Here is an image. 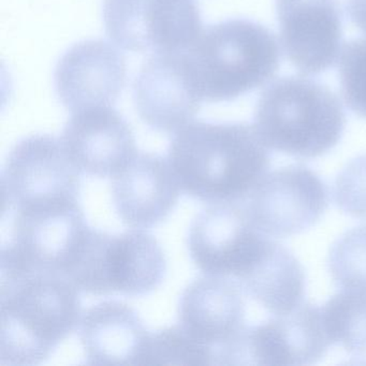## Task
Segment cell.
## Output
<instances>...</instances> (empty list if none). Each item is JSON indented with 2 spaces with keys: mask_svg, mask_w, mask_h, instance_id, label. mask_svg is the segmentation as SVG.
Returning a JSON list of instances; mask_svg holds the SVG:
<instances>
[{
  "mask_svg": "<svg viewBox=\"0 0 366 366\" xmlns=\"http://www.w3.org/2000/svg\"><path fill=\"white\" fill-rule=\"evenodd\" d=\"M280 40L289 61L304 74L332 67L342 41L337 0H276Z\"/></svg>",
  "mask_w": 366,
  "mask_h": 366,
  "instance_id": "obj_14",
  "label": "cell"
},
{
  "mask_svg": "<svg viewBox=\"0 0 366 366\" xmlns=\"http://www.w3.org/2000/svg\"><path fill=\"white\" fill-rule=\"evenodd\" d=\"M239 203L211 204L196 216L188 233V249L205 275L235 278L237 284L261 262L274 241L256 228Z\"/></svg>",
  "mask_w": 366,
  "mask_h": 366,
  "instance_id": "obj_7",
  "label": "cell"
},
{
  "mask_svg": "<svg viewBox=\"0 0 366 366\" xmlns=\"http://www.w3.org/2000/svg\"><path fill=\"white\" fill-rule=\"evenodd\" d=\"M104 21L109 38L132 52H181L202 31L194 0H104Z\"/></svg>",
  "mask_w": 366,
  "mask_h": 366,
  "instance_id": "obj_9",
  "label": "cell"
},
{
  "mask_svg": "<svg viewBox=\"0 0 366 366\" xmlns=\"http://www.w3.org/2000/svg\"><path fill=\"white\" fill-rule=\"evenodd\" d=\"M181 190L168 158L153 153H137L112 182L115 209L132 229L164 222L177 207Z\"/></svg>",
  "mask_w": 366,
  "mask_h": 366,
  "instance_id": "obj_17",
  "label": "cell"
},
{
  "mask_svg": "<svg viewBox=\"0 0 366 366\" xmlns=\"http://www.w3.org/2000/svg\"><path fill=\"white\" fill-rule=\"evenodd\" d=\"M321 308L303 302L292 312L246 327L237 365H308L331 346Z\"/></svg>",
  "mask_w": 366,
  "mask_h": 366,
  "instance_id": "obj_12",
  "label": "cell"
},
{
  "mask_svg": "<svg viewBox=\"0 0 366 366\" xmlns=\"http://www.w3.org/2000/svg\"><path fill=\"white\" fill-rule=\"evenodd\" d=\"M80 173L61 140L27 137L11 149L1 172L3 211L79 201Z\"/></svg>",
  "mask_w": 366,
  "mask_h": 366,
  "instance_id": "obj_8",
  "label": "cell"
},
{
  "mask_svg": "<svg viewBox=\"0 0 366 366\" xmlns=\"http://www.w3.org/2000/svg\"><path fill=\"white\" fill-rule=\"evenodd\" d=\"M345 113L325 85L301 76L272 82L257 106V132L269 149L301 158L331 151L342 138Z\"/></svg>",
  "mask_w": 366,
  "mask_h": 366,
  "instance_id": "obj_4",
  "label": "cell"
},
{
  "mask_svg": "<svg viewBox=\"0 0 366 366\" xmlns=\"http://www.w3.org/2000/svg\"><path fill=\"white\" fill-rule=\"evenodd\" d=\"M134 98L141 119L168 134L192 122L202 102L188 78L182 51L154 54L137 76Z\"/></svg>",
  "mask_w": 366,
  "mask_h": 366,
  "instance_id": "obj_16",
  "label": "cell"
},
{
  "mask_svg": "<svg viewBox=\"0 0 366 366\" xmlns=\"http://www.w3.org/2000/svg\"><path fill=\"white\" fill-rule=\"evenodd\" d=\"M347 11L351 22L366 34V0H347Z\"/></svg>",
  "mask_w": 366,
  "mask_h": 366,
  "instance_id": "obj_25",
  "label": "cell"
},
{
  "mask_svg": "<svg viewBox=\"0 0 366 366\" xmlns=\"http://www.w3.org/2000/svg\"><path fill=\"white\" fill-rule=\"evenodd\" d=\"M182 56L190 83L202 102L234 99L264 84L280 65L275 36L249 20L211 25L182 51Z\"/></svg>",
  "mask_w": 366,
  "mask_h": 366,
  "instance_id": "obj_3",
  "label": "cell"
},
{
  "mask_svg": "<svg viewBox=\"0 0 366 366\" xmlns=\"http://www.w3.org/2000/svg\"><path fill=\"white\" fill-rule=\"evenodd\" d=\"M267 147L248 124L190 122L175 132L168 159L190 198L209 204L239 203L265 177Z\"/></svg>",
  "mask_w": 366,
  "mask_h": 366,
  "instance_id": "obj_1",
  "label": "cell"
},
{
  "mask_svg": "<svg viewBox=\"0 0 366 366\" xmlns=\"http://www.w3.org/2000/svg\"><path fill=\"white\" fill-rule=\"evenodd\" d=\"M244 318L242 288L230 278H198L179 299V325L194 340L213 349L217 365H234L246 329Z\"/></svg>",
  "mask_w": 366,
  "mask_h": 366,
  "instance_id": "obj_11",
  "label": "cell"
},
{
  "mask_svg": "<svg viewBox=\"0 0 366 366\" xmlns=\"http://www.w3.org/2000/svg\"><path fill=\"white\" fill-rule=\"evenodd\" d=\"M338 68L347 107L366 119V38L351 40L342 46Z\"/></svg>",
  "mask_w": 366,
  "mask_h": 366,
  "instance_id": "obj_23",
  "label": "cell"
},
{
  "mask_svg": "<svg viewBox=\"0 0 366 366\" xmlns=\"http://www.w3.org/2000/svg\"><path fill=\"white\" fill-rule=\"evenodd\" d=\"M321 314L332 345H340L352 355L366 353V293H337L321 308Z\"/></svg>",
  "mask_w": 366,
  "mask_h": 366,
  "instance_id": "obj_20",
  "label": "cell"
},
{
  "mask_svg": "<svg viewBox=\"0 0 366 366\" xmlns=\"http://www.w3.org/2000/svg\"><path fill=\"white\" fill-rule=\"evenodd\" d=\"M167 260L157 239L140 229L119 235L89 227L67 272L80 292L143 297L164 282Z\"/></svg>",
  "mask_w": 366,
  "mask_h": 366,
  "instance_id": "obj_5",
  "label": "cell"
},
{
  "mask_svg": "<svg viewBox=\"0 0 366 366\" xmlns=\"http://www.w3.org/2000/svg\"><path fill=\"white\" fill-rule=\"evenodd\" d=\"M327 265L338 287L366 293V226L347 231L333 244Z\"/></svg>",
  "mask_w": 366,
  "mask_h": 366,
  "instance_id": "obj_22",
  "label": "cell"
},
{
  "mask_svg": "<svg viewBox=\"0 0 366 366\" xmlns=\"http://www.w3.org/2000/svg\"><path fill=\"white\" fill-rule=\"evenodd\" d=\"M334 200L347 215L366 219V155L351 160L334 184Z\"/></svg>",
  "mask_w": 366,
  "mask_h": 366,
  "instance_id": "obj_24",
  "label": "cell"
},
{
  "mask_svg": "<svg viewBox=\"0 0 366 366\" xmlns=\"http://www.w3.org/2000/svg\"><path fill=\"white\" fill-rule=\"evenodd\" d=\"M125 80L123 55L102 40H87L72 46L55 70L57 95L72 113L111 107L119 98Z\"/></svg>",
  "mask_w": 366,
  "mask_h": 366,
  "instance_id": "obj_15",
  "label": "cell"
},
{
  "mask_svg": "<svg viewBox=\"0 0 366 366\" xmlns=\"http://www.w3.org/2000/svg\"><path fill=\"white\" fill-rule=\"evenodd\" d=\"M257 229L276 237L312 228L329 203L327 186L303 166H289L265 175L244 201Z\"/></svg>",
  "mask_w": 366,
  "mask_h": 366,
  "instance_id": "obj_10",
  "label": "cell"
},
{
  "mask_svg": "<svg viewBox=\"0 0 366 366\" xmlns=\"http://www.w3.org/2000/svg\"><path fill=\"white\" fill-rule=\"evenodd\" d=\"M7 211L14 214L9 243L1 248V274L38 269L66 276L89 229L79 201Z\"/></svg>",
  "mask_w": 366,
  "mask_h": 366,
  "instance_id": "obj_6",
  "label": "cell"
},
{
  "mask_svg": "<svg viewBox=\"0 0 366 366\" xmlns=\"http://www.w3.org/2000/svg\"><path fill=\"white\" fill-rule=\"evenodd\" d=\"M79 292L65 275L55 272L1 274L0 365L46 361L80 325Z\"/></svg>",
  "mask_w": 366,
  "mask_h": 366,
  "instance_id": "obj_2",
  "label": "cell"
},
{
  "mask_svg": "<svg viewBox=\"0 0 366 366\" xmlns=\"http://www.w3.org/2000/svg\"><path fill=\"white\" fill-rule=\"evenodd\" d=\"M79 327L87 363L142 365L151 333L127 304L106 301L92 306Z\"/></svg>",
  "mask_w": 366,
  "mask_h": 366,
  "instance_id": "obj_18",
  "label": "cell"
},
{
  "mask_svg": "<svg viewBox=\"0 0 366 366\" xmlns=\"http://www.w3.org/2000/svg\"><path fill=\"white\" fill-rule=\"evenodd\" d=\"M142 365H217V362L213 349L177 325L151 333Z\"/></svg>",
  "mask_w": 366,
  "mask_h": 366,
  "instance_id": "obj_21",
  "label": "cell"
},
{
  "mask_svg": "<svg viewBox=\"0 0 366 366\" xmlns=\"http://www.w3.org/2000/svg\"><path fill=\"white\" fill-rule=\"evenodd\" d=\"M61 143L81 173L114 177L138 153L127 122L111 107H96L72 113Z\"/></svg>",
  "mask_w": 366,
  "mask_h": 366,
  "instance_id": "obj_13",
  "label": "cell"
},
{
  "mask_svg": "<svg viewBox=\"0 0 366 366\" xmlns=\"http://www.w3.org/2000/svg\"><path fill=\"white\" fill-rule=\"evenodd\" d=\"M239 285L244 292L278 316L303 303L305 274L293 254L273 242L262 261Z\"/></svg>",
  "mask_w": 366,
  "mask_h": 366,
  "instance_id": "obj_19",
  "label": "cell"
}]
</instances>
